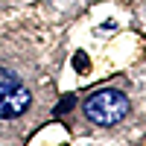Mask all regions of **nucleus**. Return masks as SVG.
<instances>
[{
  "instance_id": "f257e3e1",
  "label": "nucleus",
  "mask_w": 146,
  "mask_h": 146,
  "mask_svg": "<svg viewBox=\"0 0 146 146\" xmlns=\"http://www.w3.org/2000/svg\"><path fill=\"white\" fill-rule=\"evenodd\" d=\"M85 114H88V120L96 123V126H114V123H120V120L129 114V100H126V94H120L114 88H102L94 96H88Z\"/></svg>"
},
{
  "instance_id": "f03ea898",
  "label": "nucleus",
  "mask_w": 146,
  "mask_h": 146,
  "mask_svg": "<svg viewBox=\"0 0 146 146\" xmlns=\"http://www.w3.org/2000/svg\"><path fill=\"white\" fill-rule=\"evenodd\" d=\"M29 102H32V94L18 82V76L0 67V120H12L23 114Z\"/></svg>"
}]
</instances>
